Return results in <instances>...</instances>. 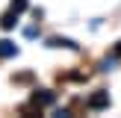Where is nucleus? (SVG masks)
Masks as SVG:
<instances>
[{"label":"nucleus","instance_id":"0eeeda50","mask_svg":"<svg viewBox=\"0 0 121 118\" xmlns=\"http://www.w3.org/2000/svg\"><path fill=\"white\" fill-rule=\"evenodd\" d=\"M112 56H121V41L115 44V50H112Z\"/></svg>","mask_w":121,"mask_h":118},{"label":"nucleus","instance_id":"f257e3e1","mask_svg":"<svg viewBox=\"0 0 121 118\" xmlns=\"http://www.w3.org/2000/svg\"><path fill=\"white\" fill-rule=\"evenodd\" d=\"M89 109H104V106H109V92H95L92 97L86 100Z\"/></svg>","mask_w":121,"mask_h":118},{"label":"nucleus","instance_id":"7ed1b4c3","mask_svg":"<svg viewBox=\"0 0 121 118\" xmlns=\"http://www.w3.org/2000/svg\"><path fill=\"white\" fill-rule=\"evenodd\" d=\"M15 24H18V12H15V9H9L3 18H0V27H3V30H12Z\"/></svg>","mask_w":121,"mask_h":118},{"label":"nucleus","instance_id":"39448f33","mask_svg":"<svg viewBox=\"0 0 121 118\" xmlns=\"http://www.w3.org/2000/svg\"><path fill=\"white\" fill-rule=\"evenodd\" d=\"M47 44H50V47H71V50H77V44L71 38H50Z\"/></svg>","mask_w":121,"mask_h":118},{"label":"nucleus","instance_id":"f03ea898","mask_svg":"<svg viewBox=\"0 0 121 118\" xmlns=\"http://www.w3.org/2000/svg\"><path fill=\"white\" fill-rule=\"evenodd\" d=\"M53 97H56V94H53V92H33V97H30V103H33L35 109H41V106L53 103Z\"/></svg>","mask_w":121,"mask_h":118},{"label":"nucleus","instance_id":"20e7f679","mask_svg":"<svg viewBox=\"0 0 121 118\" xmlns=\"http://www.w3.org/2000/svg\"><path fill=\"white\" fill-rule=\"evenodd\" d=\"M15 53H18V47L15 44H12V41H0V56H15Z\"/></svg>","mask_w":121,"mask_h":118},{"label":"nucleus","instance_id":"423d86ee","mask_svg":"<svg viewBox=\"0 0 121 118\" xmlns=\"http://www.w3.org/2000/svg\"><path fill=\"white\" fill-rule=\"evenodd\" d=\"M27 6H30L27 0H12V6H9V9H15L18 15H21V12H27Z\"/></svg>","mask_w":121,"mask_h":118}]
</instances>
